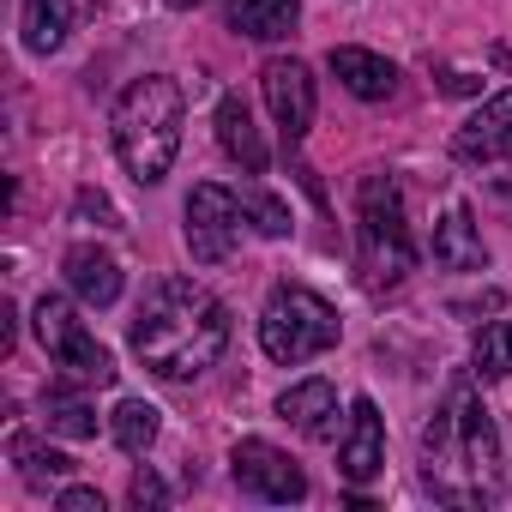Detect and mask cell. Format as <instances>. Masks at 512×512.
<instances>
[{
	"label": "cell",
	"instance_id": "7",
	"mask_svg": "<svg viewBox=\"0 0 512 512\" xmlns=\"http://www.w3.org/2000/svg\"><path fill=\"white\" fill-rule=\"evenodd\" d=\"M241 223H247V211H241V193H229V187H217V181H199L193 193H187V253L199 266H223L229 253H235V241H241Z\"/></svg>",
	"mask_w": 512,
	"mask_h": 512
},
{
	"label": "cell",
	"instance_id": "3",
	"mask_svg": "<svg viewBox=\"0 0 512 512\" xmlns=\"http://www.w3.org/2000/svg\"><path fill=\"white\" fill-rule=\"evenodd\" d=\"M181 121H187V97L169 73H145L133 79L115 109H109V139H115V157L121 169L139 181V187H157L181 151Z\"/></svg>",
	"mask_w": 512,
	"mask_h": 512
},
{
	"label": "cell",
	"instance_id": "19",
	"mask_svg": "<svg viewBox=\"0 0 512 512\" xmlns=\"http://www.w3.org/2000/svg\"><path fill=\"white\" fill-rule=\"evenodd\" d=\"M19 31H25L31 55H55L67 43V31H73V0H25Z\"/></svg>",
	"mask_w": 512,
	"mask_h": 512
},
{
	"label": "cell",
	"instance_id": "11",
	"mask_svg": "<svg viewBox=\"0 0 512 512\" xmlns=\"http://www.w3.org/2000/svg\"><path fill=\"white\" fill-rule=\"evenodd\" d=\"M452 157L470 163V169H488V163H512V91L488 97L458 133H452Z\"/></svg>",
	"mask_w": 512,
	"mask_h": 512
},
{
	"label": "cell",
	"instance_id": "12",
	"mask_svg": "<svg viewBox=\"0 0 512 512\" xmlns=\"http://www.w3.org/2000/svg\"><path fill=\"white\" fill-rule=\"evenodd\" d=\"M278 416L290 422V428H302L308 440H344V428H338V392H332V380H302V386H290L284 398H278Z\"/></svg>",
	"mask_w": 512,
	"mask_h": 512
},
{
	"label": "cell",
	"instance_id": "4",
	"mask_svg": "<svg viewBox=\"0 0 512 512\" xmlns=\"http://www.w3.org/2000/svg\"><path fill=\"white\" fill-rule=\"evenodd\" d=\"M356 272L374 296L398 290L410 272H416V241H410V223H404V193L386 169L362 175L356 187Z\"/></svg>",
	"mask_w": 512,
	"mask_h": 512
},
{
	"label": "cell",
	"instance_id": "6",
	"mask_svg": "<svg viewBox=\"0 0 512 512\" xmlns=\"http://www.w3.org/2000/svg\"><path fill=\"white\" fill-rule=\"evenodd\" d=\"M31 326H37V344L49 350V362L55 368H67L79 386H115V356L85 332V320L73 314V302L67 296H43L37 308H31Z\"/></svg>",
	"mask_w": 512,
	"mask_h": 512
},
{
	"label": "cell",
	"instance_id": "5",
	"mask_svg": "<svg viewBox=\"0 0 512 512\" xmlns=\"http://www.w3.org/2000/svg\"><path fill=\"white\" fill-rule=\"evenodd\" d=\"M338 332H344L338 326V308L326 296L302 290V284H278L272 302H266V314H260V350L272 362H284V368L326 356L338 344Z\"/></svg>",
	"mask_w": 512,
	"mask_h": 512
},
{
	"label": "cell",
	"instance_id": "20",
	"mask_svg": "<svg viewBox=\"0 0 512 512\" xmlns=\"http://www.w3.org/2000/svg\"><path fill=\"white\" fill-rule=\"evenodd\" d=\"M43 422L55 428V434H67V440H91L97 434V416H91V404L67 386V380H55L49 392H43Z\"/></svg>",
	"mask_w": 512,
	"mask_h": 512
},
{
	"label": "cell",
	"instance_id": "14",
	"mask_svg": "<svg viewBox=\"0 0 512 512\" xmlns=\"http://www.w3.org/2000/svg\"><path fill=\"white\" fill-rule=\"evenodd\" d=\"M61 272H67L73 296H79V302H91V308H109V302L121 296V266H115V253H103L97 241H79V247H67Z\"/></svg>",
	"mask_w": 512,
	"mask_h": 512
},
{
	"label": "cell",
	"instance_id": "13",
	"mask_svg": "<svg viewBox=\"0 0 512 512\" xmlns=\"http://www.w3.org/2000/svg\"><path fill=\"white\" fill-rule=\"evenodd\" d=\"M326 67H332V79L350 91V97H362V103H386L392 91H398V67L386 61V55H374V49H332L326 55Z\"/></svg>",
	"mask_w": 512,
	"mask_h": 512
},
{
	"label": "cell",
	"instance_id": "24",
	"mask_svg": "<svg viewBox=\"0 0 512 512\" xmlns=\"http://www.w3.org/2000/svg\"><path fill=\"white\" fill-rule=\"evenodd\" d=\"M127 500H133L139 512H163V506H169V488H163V476L145 464V470H133V482H127Z\"/></svg>",
	"mask_w": 512,
	"mask_h": 512
},
{
	"label": "cell",
	"instance_id": "18",
	"mask_svg": "<svg viewBox=\"0 0 512 512\" xmlns=\"http://www.w3.org/2000/svg\"><path fill=\"white\" fill-rule=\"evenodd\" d=\"M7 458L19 464V482H25V488H49V482H67V476H73V458L55 452V446H43V440L25 434V428H13Z\"/></svg>",
	"mask_w": 512,
	"mask_h": 512
},
{
	"label": "cell",
	"instance_id": "25",
	"mask_svg": "<svg viewBox=\"0 0 512 512\" xmlns=\"http://www.w3.org/2000/svg\"><path fill=\"white\" fill-rule=\"evenodd\" d=\"M73 205H79V217H97V229H127V223H121V211L109 205V193H97V187H79V199H73Z\"/></svg>",
	"mask_w": 512,
	"mask_h": 512
},
{
	"label": "cell",
	"instance_id": "22",
	"mask_svg": "<svg viewBox=\"0 0 512 512\" xmlns=\"http://www.w3.org/2000/svg\"><path fill=\"white\" fill-rule=\"evenodd\" d=\"M470 374L488 386V380H512V320H494L476 332L470 344Z\"/></svg>",
	"mask_w": 512,
	"mask_h": 512
},
{
	"label": "cell",
	"instance_id": "27",
	"mask_svg": "<svg viewBox=\"0 0 512 512\" xmlns=\"http://www.w3.org/2000/svg\"><path fill=\"white\" fill-rule=\"evenodd\" d=\"M440 91H452V97H476V91H482V79H476V73L446 67V73H440Z\"/></svg>",
	"mask_w": 512,
	"mask_h": 512
},
{
	"label": "cell",
	"instance_id": "23",
	"mask_svg": "<svg viewBox=\"0 0 512 512\" xmlns=\"http://www.w3.org/2000/svg\"><path fill=\"white\" fill-rule=\"evenodd\" d=\"M241 211H247V223L260 229V235H290V205L278 199V193H266L260 181H241Z\"/></svg>",
	"mask_w": 512,
	"mask_h": 512
},
{
	"label": "cell",
	"instance_id": "9",
	"mask_svg": "<svg viewBox=\"0 0 512 512\" xmlns=\"http://www.w3.org/2000/svg\"><path fill=\"white\" fill-rule=\"evenodd\" d=\"M260 85H266L272 121L284 127V139H290V145H302V139H308V127H314V73H308L296 55H278V61H266Z\"/></svg>",
	"mask_w": 512,
	"mask_h": 512
},
{
	"label": "cell",
	"instance_id": "28",
	"mask_svg": "<svg viewBox=\"0 0 512 512\" xmlns=\"http://www.w3.org/2000/svg\"><path fill=\"white\" fill-rule=\"evenodd\" d=\"M163 7H175V13H187V7H199V0H163Z\"/></svg>",
	"mask_w": 512,
	"mask_h": 512
},
{
	"label": "cell",
	"instance_id": "2",
	"mask_svg": "<svg viewBox=\"0 0 512 512\" xmlns=\"http://www.w3.org/2000/svg\"><path fill=\"white\" fill-rule=\"evenodd\" d=\"M500 464L494 410L470 386H452L422 428V488L446 506H488L500 494Z\"/></svg>",
	"mask_w": 512,
	"mask_h": 512
},
{
	"label": "cell",
	"instance_id": "15",
	"mask_svg": "<svg viewBox=\"0 0 512 512\" xmlns=\"http://www.w3.org/2000/svg\"><path fill=\"white\" fill-rule=\"evenodd\" d=\"M434 260L446 272H482L488 266V247H482V229L470 217V205H452L434 229Z\"/></svg>",
	"mask_w": 512,
	"mask_h": 512
},
{
	"label": "cell",
	"instance_id": "17",
	"mask_svg": "<svg viewBox=\"0 0 512 512\" xmlns=\"http://www.w3.org/2000/svg\"><path fill=\"white\" fill-rule=\"evenodd\" d=\"M302 19V0H229V31L253 43H278Z\"/></svg>",
	"mask_w": 512,
	"mask_h": 512
},
{
	"label": "cell",
	"instance_id": "26",
	"mask_svg": "<svg viewBox=\"0 0 512 512\" xmlns=\"http://www.w3.org/2000/svg\"><path fill=\"white\" fill-rule=\"evenodd\" d=\"M55 506H61V512H103V494L73 482V488H61V494H55Z\"/></svg>",
	"mask_w": 512,
	"mask_h": 512
},
{
	"label": "cell",
	"instance_id": "10",
	"mask_svg": "<svg viewBox=\"0 0 512 512\" xmlns=\"http://www.w3.org/2000/svg\"><path fill=\"white\" fill-rule=\"evenodd\" d=\"M338 470L344 482H374L386 470V416L374 398H356L350 416H344V440H338Z\"/></svg>",
	"mask_w": 512,
	"mask_h": 512
},
{
	"label": "cell",
	"instance_id": "21",
	"mask_svg": "<svg viewBox=\"0 0 512 512\" xmlns=\"http://www.w3.org/2000/svg\"><path fill=\"white\" fill-rule=\"evenodd\" d=\"M109 434H115V446H121V452L145 458V452H151V440H157V404H145V398H121V404H115V416H109Z\"/></svg>",
	"mask_w": 512,
	"mask_h": 512
},
{
	"label": "cell",
	"instance_id": "1",
	"mask_svg": "<svg viewBox=\"0 0 512 512\" xmlns=\"http://www.w3.org/2000/svg\"><path fill=\"white\" fill-rule=\"evenodd\" d=\"M229 350V308L193 278H157L133 314V356L157 380H199Z\"/></svg>",
	"mask_w": 512,
	"mask_h": 512
},
{
	"label": "cell",
	"instance_id": "8",
	"mask_svg": "<svg viewBox=\"0 0 512 512\" xmlns=\"http://www.w3.org/2000/svg\"><path fill=\"white\" fill-rule=\"evenodd\" d=\"M229 476L247 500H272V506H296L308 500V476L290 452H278L272 440H235L229 452Z\"/></svg>",
	"mask_w": 512,
	"mask_h": 512
},
{
	"label": "cell",
	"instance_id": "16",
	"mask_svg": "<svg viewBox=\"0 0 512 512\" xmlns=\"http://www.w3.org/2000/svg\"><path fill=\"white\" fill-rule=\"evenodd\" d=\"M217 145H223L247 175H266V139H260V127H253V109L241 103V91H229V97L217 103Z\"/></svg>",
	"mask_w": 512,
	"mask_h": 512
}]
</instances>
